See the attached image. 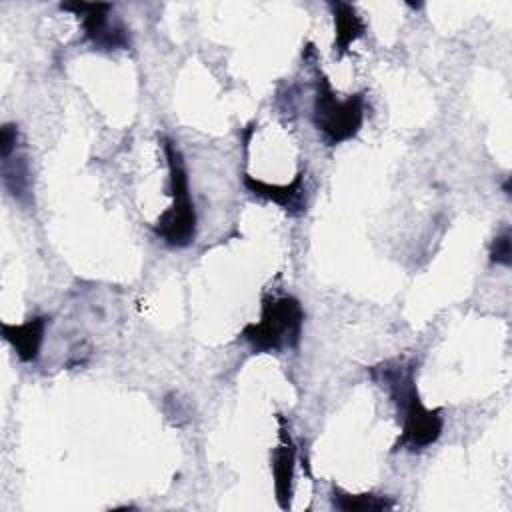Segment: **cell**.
<instances>
[{"mask_svg": "<svg viewBox=\"0 0 512 512\" xmlns=\"http://www.w3.org/2000/svg\"><path fill=\"white\" fill-rule=\"evenodd\" d=\"M372 380L392 398L398 416L402 418V432L392 446V452H422L432 446L444 428L442 408H426L416 388V360L392 358L372 366Z\"/></svg>", "mask_w": 512, "mask_h": 512, "instance_id": "1", "label": "cell"}, {"mask_svg": "<svg viewBox=\"0 0 512 512\" xmlns=\"http://www.w3.org/2000/svg\"><path fill=\"white\" fill-rule=\"evenodd\" d=\"M164 156L168 164L172 204L152 224L154 234L172 248H186L196 238V208L190 196L188 172L180 150L170 138H162Z\"/></svg>", "mask_w": 512, "mask_h": 512, "instance_id": "2", "label": "cell"}, {"mask_svg": "<svg viewBox=\"0 0 512 512\" xmlns=\"http://www.w3.org/2000/svg\"><path fill=\"white\" fill-rule=\"evenodd\" d=\"M304 328V310L298 298L268 296L262 300V314L258 322L242 328L240 338L250 344L254 352H284L300 344Z\"/></svg>", "mask_w": 512, "mask_h": 512, "instance_id": "3", "label": "cell"}, {"mask_svg": "<svg viewBox=\"0 0 512 512\" xmlns=\"http://www.w3.org/2000/svg\"><path fill=\"white\" fill-rule=\"evenodd\" d=\"M366 96L356 92L344 100L336 98L328 78L318 72L312 106V122L328 146L342 144L358 134L364 122Z\"/></svg>", "mask_w": 512, "mask_h": 512, "instance_id": "4", "label": "cell"}, {"mask_svg": "<svg viewBox=\"0 0 512 512\" xmlns=\"http://www.w3.org/2000/svg\"><path fill=\"white\" fill-rule=\"evenodd\" d=\"M62 10L72 12L84 30V38L102 52L130 48V34L118 16H112L114 6L102 2H62Z\"/></svg>", "mask_w": 512, "mask_h": 512, "instance_id": "5", "label": "cell"}, {"mask_svg": "<svg viewBox=\"0 0 512 512\" xmlns=\"http://www.w3.org/2000/svg\"><path fill=\"white\" fill-rule=\"evenodd\" d=\"M242 182L248 192L282 206L292 216H300L306 210L304 172L296 174V178L290 184H270V182H264L250 174H244Z\"/></svg>", "mask_w": 512, "mask_h": 512, "instance_id": "6", "label": "cell"}, {"mask_svg": "<svg viewBox=\"0 0 512 512\" xmlns=\"http://www.w3.org/2000/svg\"><path fill=\"white\" fill-rule=\"evenodd\" d=\"M280 422V444L272 452V474H274V492L280 508H288L292 500V482H294V464H296V444L290 432L284 428V418Z\"/></svg>", "mask_w": 512, "mask_h": 512, "instance_id": "7", "label": "cell"}, {"mask_svg": "<svg viewBox=\"0 0 512 512\" xmlns=\"http://www.w3.org/2000/svg\"><path fill=\"white\" fill-rule=\"evenodd\" d=\"M46 324H48L46 316H32L22 324L2 322L0 330H2V338L14 348L16 356L22 362H34L40 356Z\"/></svg>", "mask_w": 512, "mask_h": 512, "instance_id": "8", "label": "cell"}, {"mask_svg": "<svg viewBox=\"0 0 512 512\" xmlns=\"http://www.w3.org/2000/svg\"><path fill=\"white\" fill-rule=\"evenodd\" d=\"M328 6L334 16V54L344 56L352 42L364 36L366 22L348 2H330Z\"/></svg>", "mask_w": 512, "mask_h": 512, "instance_id": "9", "label": "cell"}, {"mask_svg": "<svg viewBox=\"0 0 512 512\" xmlns=\"http://www.w3.org/2000/svg\"><path fill=\"white\" fill-rule=\"evenodd\" d=\"M2 158V184L4 188L18 200L26 202L30 198L32 180H30V166L28 160L18 148Z\"/></svg>", "mask_w": 512, "mask_h": 512, "instance_id": "10", "label": "cell"}, {"mask_svg": "<svg viewBox=\"0 0 512 512\" xmlns=\"http://www.w3.org/2000/svg\"><path fill=\"white\" fill-rule=\"evenodd\" d=\"M330 500L332 506L336 510H344V512H366V510H388L394 508L396 502L390 496H380V494H372V492H364V494H350L344 492L338 486H332L330 492Z\"/></svg>", "mask_w": 512, "mask_h": 512, "instance_id": "11", "label": "cell"}, {"mask_svg": "<svg viewBox=\"0 0 512 512\" xmlns=\"http://www.w3.org/2000/svg\"><path fill=\"white\" fill-rule=\"evenodd\" d=\"M510 256H512V248H510V230L504 228L500 234H496V238L492 240L490 246V260L494 264H502V266H510Z\"/></svg>", "mask_w": 512, "mask_h": 512, "instance_id": "12", "label": "cell"}]
</instances>
